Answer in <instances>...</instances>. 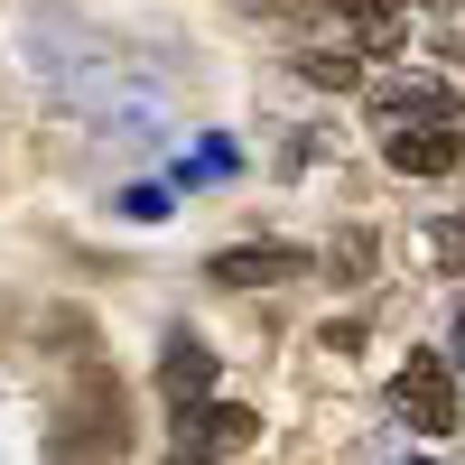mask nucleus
<instances>
[{
    "label": "nucleus",
    "instance_id": "obj_1",
    "mask_svg": "<svg viewBox=\"0 0 465 465\" xmlns=\"http://www.w3.org/2000/svg\"><path fill=\"white\" fill-rule=\"evenodd\" d=\"M391 410L410 419L419 438H456V429H465V401H456V372H447L438 354H410V363H401V381H391Z\"/></svg>",
    "mask_w": 465,
    "mask_h": 465
},
{
    "label": "nucleus",
    "instance_id": "obj_2",
    "mask_svg": "<svg viewBox=\"0 0 465 465\" xmlns=\"http://www.w3.org/2000/svg\"><path fill=\"white\" fill-rule=\"evenodd\" d=\"M456 112H429V122H381V159L401 177H447L456 168Z\"/></svg>",
    "mask_w": 465,
    "mask_h": 465
},
{
    "label": "nucleus",
    "instance_id": "obj_3",
    "mask_svg": "<svg viewBox=\"0 0 465 465\" xmlns=\"http://www.w3.org/2000/svg\"><path fill=\"white\" fill-rule=\"evenodd\" d=\"M298 270H307L298 242H242V252L214 261V280H223V289H270V280H298Z\"/></svg>",
    "mask_w": 465,
    "mask_h": 465
},
{
    "label": "nucleus",
    "instance_id": "obj_4",
    "mask_svg": "<svg viewBox=\"0 0 465 465\" xmlns=\"http://www.w3.org/2000/svg\"><path fill=\"white\" fill-rule=\"evenodd\" d=\"M205 381H214V354H205L196 335H168V354H159V391H168V401L186 410V401L205 391Z\"/></svg>",
    "mask_w": 465,
    "mask_h": 465
},
{
    "label": "nucleus",
    "instance_id": "obj_5",
    "mask_svg": "<svg viewBox=\"0 0 465 465\" xmlns=\"http://www.w3.org/2000/svg\"><path fill=\"white\" fill-rule=\"evenodd\" d=\"M252 438H261V419L223 401V410H205V429H196V438H177V447H223V456H232V447H252Z\"/></svg>",
    "mask_w": 465,
    "mask_h": 465
},
{
    "label": "nucleus",
    "instance_id": "obj_6",
    "mask_svg": "<svg viewBox=\"0 0 465 465\" xmlns=\"http://www.w3.org/2000/svg\"><path fill=\"white\" fill-rule=\"evenodd\" d=\"M429 112H456V103H447V84H429V74L381 94V122H429Z\"/></svg>",
    "mask_w": 465,
    "mask_h": 465
},
{
    "label": "nucleus",
    "instance_id": "obj_7",
    "mask_svg": "<svg viewBox=\"0 0 465 465\" xmlns=\"http://www.w3.org/2000/svg\"><path fill=\"white\" fill-rule=\"evenodd\" d=\"M307 74H317V84H354L363 65H354V56H307Z\"/></svg>",
    "mask_w": 465,
    "mask_h": 465
},
{
    "label": "nucleus",
    "instance_id": "obj_8",
    "mask_svg": "<svg viewBox=\"0 0 465 465\" xmlns=\"http://www.w3.org/2000/svg\"><path fill=\"white\" fill-rule=\"evenodd\" d=\"M456 354H465V307H456Z\"/></svg>",
    "mask_w": 465,
    "mask_h": 465
}]
</instances>
